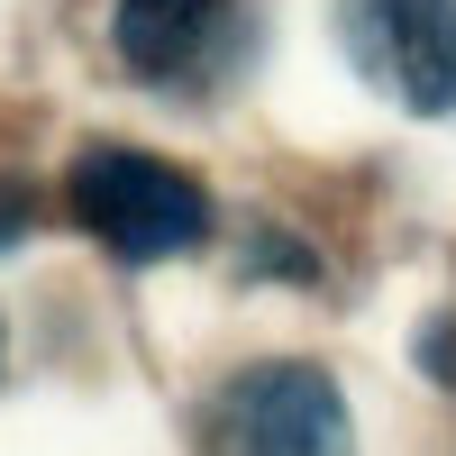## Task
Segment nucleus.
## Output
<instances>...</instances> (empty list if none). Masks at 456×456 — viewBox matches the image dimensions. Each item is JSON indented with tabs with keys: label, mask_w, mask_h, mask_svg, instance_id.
<instances>
[{
	"label": "nucleus",
	"mask_w": 456,
	"mask_h": 456,
	"mask_svg": "<svg viewBox=\"0 0 456 456\" xmlns=\"http://www.w3.org/2000/svg\"><path fill=\"white\" fill-rule=\"evenodd\" d=\"M73 219L119 265H165L210 238V192L146 146H83L73 156Z\"/></svg>",
	"instance_id": "obj_1"
},
{
	"label": "nucleus",
	"mask_w": 456,
	"mask_h": 456,
	"mask_svg": "<svg viewBox=\"0 0 456 456\" xmlns=\"http://www.w3.org/2000/svg\"><path fill=\"white\" fill-rule=\"evenodd\" d=\"M338 46L411 119H456V0H338Z\"/></svg>",
	"instance_id": "obj_2"
},
{
	"label": "nucleus",
	"mask_w": 456,
	"mask_h": 456,
	"mask_svg": "<svg viewBox=\"0 0 456 456\" xmlns=\"http://www.w3.org/2000/svg\"><path fill=\"white\" fill-rule=\"evenodd\" d=\"M210 456H356V429H347V402H338V384L320 365L274 356V365H247L219 393Z\"/></svg>",
	"instance_id": "obj_3"
},
{
	"label": "nucleus",
	"mask_w": 456,
	"mask_h": 456,
	"mask_svg": "<svg viewBox=\"0 0 456 456\" xmlns=\"http://www.w3.org/2000/svg\"><path fill=\"white\" fill-rule=\"evenodd\" d=\"M110 37L137 83H201L238 46V10L228 0H119Z\"/></svg>",
	"instance_id": "obj_4"
},
{
	"label": "nucleus",
	"mask_w": 456,
	"mask_h": 456,
	"mask_svg": "<svg viewBox=\"0 0 456 456\" xmlns=\"http://www.w3.org/2000/svg\"><path fill=\"white\" fill-rule=\"evenodd\" d=\"M19 219H28V201L10 192V183H0V247H10V238H19Z\"/></svg>",
	"instance_id": "obj_5"
}]
</instances>
